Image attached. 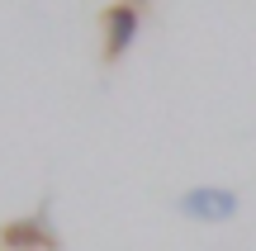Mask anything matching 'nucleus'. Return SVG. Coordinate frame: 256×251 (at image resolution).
Segmentation results:
<instances>
[{
	"mask_svg": "<svg viewBox=\"0 0 256 251\" xmlns=\"http://www.w3.org/2000/svg\"><path fill=\"white\" fill-rule=\"evenodd\" d=\"M238 209H242V199L218 185H194L180 199V214L194 218V223H228V218H238Z\"/></svg>",
	"mask_w": 256,
	"mask_h": 251,
	"instance_id": "nucleus-1",
	"label": "nucleus"
},
{
	"mask_svg": "<svg viewBox=\"0 0 256 251\" xmlns=\"http://www.w3.org/2000/svg\"><path fill=\"white\" fill-rule=\"evenodd\" d=\"M138 33H142V9L138 5L119 0V5L104 9V57H110V62H119L128 47L138 43Z\"/></svg>",
	"mask_w": 256,
	"mask_h": 251,
	"instance_id": "nucleus-2",
	"label": "nucleus"
},
{
	"mask_svg": "<svg viewBox=\"0 0 256 251\" xmlns=\"http://www.w3.org/2000/svg\"><path fill=\"white\" fill-rule=\"evenodd\" d=\"M0 242H5V251H38V247H52V233L38 218H14V223H5Z\"/></svg>",
	"mask_w": 256,
	"mask_h": 251,
	"instance_id": "nucleus-3",
	"label": "nucleus"
},
{
	"mask_svg": "<svg viewBox=\"0 0 256 251\" xmlns=\"http://www.w3.org/2000/svg\"><path fill=\"white\" fill-rule=\"evenodd\" d=\"M128 5H142V0H128Z\"/></svg>",
	"mask_w": 256,
	"mask_h": 251,
	"instance_id": "nucleus-4",
	"label": "nucleus"
}]
</instances>
